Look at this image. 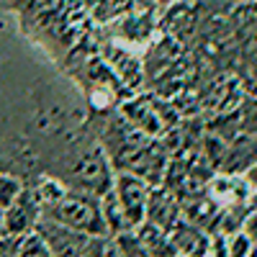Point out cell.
<instances>
[{
  "label": "cell",
  "mask_w": 257,
  "mask_h": 257,
  "mask_svg": "<svg viewBox=\"0 0 257 257\" xmlns=\"http://www.w3.org/2000/svg\"><path fill=\"white\" fill-rule=\"evenodd\" d=\"M41 219L57 221L67 229H75L88 237H98V234H108L103 224V213H100V201L93 198L90 193H64V196L41 211Z\"/></svg>",
  "instance_id": "6da1fadb"
},
{
  "label": "cell",
  "mask_w": 257,
  "mask_h": 257,
  "mask_svg": "<svg viewBox=\"0 0 257 257\" xmlns=\"http://www.w3.org/2000/svg\"><path fill=\"white\" fill-rule=\"evenodd\" d=\"M111 190H113L118 206L123 208V216L128 219L132 229H137L144 221V216H147V201H149L147 180L134 175V173H118L113 178Z\"/></svg>",
  "instance_id": "7a4b0ae2"
},
{
  "label": "cell",
  "mask_w": 257,
  "mask_h": 257,
  "mask_svg": "<svg viewBox=\"0 0 257 257\" xmlns=\"http://www.w3.org/2000/svg\"><path fill=\"white\" fill-rule=\"evenodd\" d=\"M3 219V229L8 237H26L36 229V224L41 221V206H39V198L31 188H24L21 196L0 213Z\"/></svg>",
  "instance_id": "3957f363"
},
{
  "label": "cell",
  "mask_w": 257,
  "mask_h": 257,
  "mask_svg": "<svg viewBox=\"0 0 257 257\" xmlns=\"http://www.w3.org/2000/svg\"><path fill=\"white\" fill-rule=\"evenodd\" d=\"M34 231L44 239L52 257H82L85 242H88V234H80L75 229H67L49 219H41Z\"/></svg>",
  "instance_id": "277c9868"
},
{
  "label": "cell",
  "mask_w": 257,
  "mask_h": 257,
  "mask_svg": "<svg viewBox=\"0 0 257 257\" xmlns=\"http://www.w3.org/2000/svg\"><path fill=\"white\" fill-rule=\"evenodd\" d=\"M170 242H173L178 257H206L208 254V242L211 237L196 224H190L185 219H178V224L167 231Z\"/></svg>",
  "instance_id": "5b68a950"
},
{
  "label": "cell",
  "mask_w": 257,
  "mask_h": 257,
  "mask_svg": "<svg viewBox=\"0 0 257 257\" xmlns=\"http://www.w3.org/2000/svg\"><path fill=\"white\" fill-rule=\"evenodd\" d=\"M178 206H175V198L167 196V193H155L149 190V201H147V216L144 221H152L157 224L160 229L170 231L175 224H178Z\"/></svg>",
  "instance_id": "8992f818"
},
{
  "label": "cell",
  "mask_w": 257,
  "mask_h": 257,
  "mask_svg": "<svg viewBox=\"0 0 257 257\" xmlns=\"http://www.w3.org/2000/svg\"><path fill=\"white\" fill-rule=\"evenodd\" d=\"M134 231L139 234V239L144 242L149 257H178L173 242H170V234H167L165 229H160L157 224H152V221H142Z\"/></svg>",
  "instance_id": "52a82bcc"
},
{
  "label": "cell",
  "mask_w": 257,
  "mask_h": 257,
  "mask_svg": "<svg viewBox=\"0 0 257 257\" xmlns=\"http://www.w3.org/2000/svg\"><path fill=\"white\" fill-rule=\"evenodd\" d=\"M100 213H103L105 231H108L111 237H116V234H121V231H132V224H128V219L123 216V208L118 206L113 190H105L103 193V198H100Z\"/></svg>",
  "instance_id": "ba28073f"
},
{
  "label": "cell",
  "mask_w": 257,
  "mask_h": 257,
  "mask_svg": "<svg viewBox=\"0 0 257 257\" xmlns=\"http://www.w3.org/2000/svg\"><path fill=\"white\" fill-rule=\"evenodd\" d=\"M82 257H121V252L111 234H98V237H88Z\"/></svg>",
  "instance_id": "9c48e42d"
},
{
  "label": "cell",
  "mask_w": 257,
  "mask_h": 257,
  "mask_svg": "<svg viewBox=\"0 0 257 257\" xmlns=\"http://www.w3.org/2000/svg\"><path fill=\"white\" fill-rule=\"evenodd\" d=\"M113 239H116V247H118L121 257H149L144 242L139 239V234H137L134 229H132V231H121V234H116Z\"/></svg>",
  "instance_id": "30bf717a"
},
{
  "label": "cell",
  "mask_w": 257,
  "mask_h": 257,
  "mask_svg": "<svg viewBox=\"0 0 257 257\" xmlns=\"http://www.w3.org/2000/svg\"><path fill=\"white\" fill-rule=\"evenodd\" d=\"M24 190V183H21L16 175H6L0 173V213H3Z\"/></svg>",
  "instance_id": "8fae6325"
},
{
  "label": "cell",
  "mask_w": 257,
  "mask_h": 257,
  "mask_svg": "<svg viewBox=\"0 0 257 257\" xmlns=\"http://www.w3.org/2000/svg\"><path fill=\"white\" fill-rule=\"evenodd\" d=\"M18 257H52V252L44 244V239H41L36 231H31V234H26V237H21Z\"/></svg>",
  "instance_id": "7c38bea8"
},
{
  "label": "cell",
  "mask_w": 257,
  "mask_h": 257,
  "mask_svg": "<svg viewBox=\"0 0 257 257\" xmlns=\"http://www.w3.org/2000/svg\"><path fill=\"white\" fill-rule=\"evenodd\" d=\"M252 247L254 244L244 237V234H234V237L229 239V257H249Z\"/></svg>",
  "instance_id": "4fadbf2b"
},
{
  "label": "cell",
  "mask_w": 257,
  "mask_h": 257,
  "mask_svg": "<svg viewBox=\"0 0 257 257\" xmlns=\"http://www.w3.org/2000/svg\"><path fill=\"white\" fill-rule=\"evenodd\" d=\"M206 257H229V237L226 234H213V239L208 242Z\"/></svg>",
  "instance_id": "5bb4252c"
},
{
  "label": "cell",
  "mask_w": 257,
  "mask_h": 257,
  "mask_svg": "<svg viewBox=\"0 0 257 257\" xmlns=\"http://www.w3.org/2000/svg\"><path fill=\"white\" fill-rule=\"evenodd\" d=\"M18 244L21 237H0V257H18Z\"/></svg>",
  "instance_id": "9a60e30c"
},
{
  "label": "cell",
  "mask_w": 257,
  "mask_h": 257,
  "mask_svg": "<svg viewBox=\"0 0 257 257\" xmlns=\"http://www.w3.org/2000/svg\"><path fill=\"white\" fill-rule=\"evenodd\" d=\"M242 234L257 247V211H249V216H247L244 224H242Z\"/></svg>",
  "instance_id": "2e32d148"
},
{
  "label": "cell",
  "mask_w": 257,
  "mask_h": 257,
  "mask_svg": "<svg viewBox=\"0 0 257 257\" xmlns=\"http://www.w3.org/2000/svg\"><path fill=\"white\" fill-rule=\"evenodd\" d=\"M244 183H247V188L257 190V162H252V165L247 167V173H244Z\"/></svg>",
  "instance_id": "e0dca14e"
},
{
  "label": "cell",
  "mask_w": 257,
  "mask_h": 257,
  "mask_svg": "<svg viewBox=\"0 0 257 257\" xmlns=\"http://www.w3.org/2000/svg\"><path fill=\"white\" fill-rule=\"evenodd\" d=\"M249 206H252V211H257V190L249 196Z\"/></svg>",
  "instance_id": "ac0fdd59"
},
{
  "label": "cell",
  "mask_w": 257,
  "mask_h": 257,
  "mask_svg": "<svg viewBox=\"0 0 257 257\" xmlns=\"http://www.w3.org/2000/svg\"><path fill=\"white\" fill-rule=\"evenodd\" d=\"M0 237H6V229H3V219H0Z\"/></svg>",
  "instance_id": "d6986e66"
}]
</instances>
